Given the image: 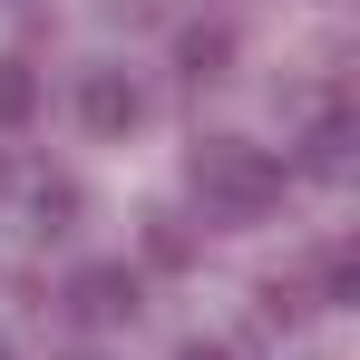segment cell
<instances>
[{
  "label": "cell",
  "mask_w": 360,
  "mask_h": 360,
  "mask_svg": "<svg viewBox=\"0 0 360 360\" xmlns=\"http://www.w3.org/2000/svg\"><path fill=\"white\" fill-rule=\"evenodd\" d=\"M185 176H195V195H205L224 224H253V214L283 205V156L253 146V136H205V146L185 156Z\"/></svg>",
  "instance_id": "obj_1"
},
{
  "label": "cell",
  "mask_w": 360,
  "mask_h": 360,
  "mask_svg": "<svg viewBox=\"0 0 360 360\" xmlns=\"http://www.w3.org/2000/svg\"><path fill=\"white\" fill-rule=\"evenodd\" d=\"M68 311H78L88 331H108V321H136V273H127V263H88V273L68 283Z\"/></svg>",
  "instance_id": "obj_2"
},
{
  "label": "cell",
  "mask_w": 360,
  "mask_h": 360,
  "mask_svg": "<svg viewBox=\"0 0 360 360\" xmlns=\"http://www.w3.org/2000/svg\"><path fill=\"white\" fill-rule=\"evenodd\" d=\"M78 117L98 127V136H127V127L146 117V98H136L127 68H88V78H78Z\"/></svg>",
  "instance_id": "obj_3"
},
{
  "label": "cell",
  "mask_w": 360,
  "mask_h": 360,
  "mask_svg": "<svg viewBox=\"0 0 360 360\" xmlns=\"http://www.w3.org/2000/svg\"><path fill=\"white\" fill-rule=\"evenodd\" d=\"M302 166H311V176H351V117H341V108H321V117H311Z\"/></svg>",
  "instance_id": "obj_4"
},
{
  "label": "cell",
  "mask_w": 360,
  "mask_h": 360,
  "mask_svg": "<svg viewBox=\"0 0 360 360\" xmlns=\"http://www.w3.org/2000/svg\"><path fill=\"white\" fill-rule=\"evenodd\" d=\"M176 59H185V78H224V59H234V30H214V20H195L176 39Z\"/></svg>",
  "instance_id": "obj_5"
},
{
  "label": "cell",
  "mask_w": 360,
  "mask_h": 360,
  "mask_svg": "<svg viewBox=\"0 0 360 360\" xmlns=\"http://www.w3.org/2000/svg\"><path fill=\"white\" fill-rule=\"evenodd\" d=\"M30 117H39V68L0 59V127H30Z\"/></svg>",
  "instance_id": "obj_6"
},
{
  "label": "cell",
  "mask_w": 360,
  "mask_h": 360,
  "mask_svg": "<svg viewBox=\"0 0 360 360\" xmlns=\"http://www.w3.org/2000/svg\"><path fill=\"white\" fill-rule=\"evenodd\" d=\"M30 214H39V234H68V214H78V185H39V195H30Z\"/></svg>",
  "instance_id": "obj_7"
},
{
  "label": "cell",
  "mask_w": 360,
  "mask_h": 360,
  "mask_svg": "<svg viewBox=\"0 0 360 360\" xmlns=\"http://www.w3.org/2000/svg\"><path fill=\"white\" fill-rule=\"evenodd\" d=\"M321 292H331V302H360V263H351V253H341V243L321 253Z\"/></svg>",
  "instance_id": "obj_8"
},
{
  "label": "cell",
  "mask_w": 360,
  "mask_h": 360,
  "mask_svg": "<svg viewBox=\"0 0 360 360\" xmlns=\"http://www.w3.org/2000/svg\"><path fill=\"white\" fill-rule=\"evenodd\" d=\"M302 311H311V302H302L292 283H263V321H302Z\"/></svg>",
  "instance_id": "obj_9"
},
{
  "label": "cell",
  "mask_w": 360,
  "mask_h": 360,
  "mask_svg": "<svg viewBox=\"0 0 360 360\" xmlns=\"http://www.w3.org/2000/svg\"><path fill=\"white\" fill-rule=\"evenodd\" d=\"M146 253H156V263H185V253H195V243H185L176 224H166V214H156V234H146Z\"/></svg>",
  "instance_id": "obj_10"
},
{
  "label": "cell",
  "mask_w": 360,
  "mask_h": 360,
  "mask_svg": "<svg viewBox=\"0 0 360 360\" xmlns=\"http://www.w3.org/2000/svg\"><path fill=\"white\" fill-rule=\"evenodd\" d=\"M176 360H234V351H224V341H185Z\"/></svg>",
  "instance_id": "obj_11"
},
{
  "label": "cell",
  "mask_w": 360,
  "mask_h": 360,
  "mask_svg": "<svg viewBox=\"0 0 360 360\" xmlns=\"http://www.w3.org/2000/svg\"><path fill=\"white\" fill-rule=\"evenodd\" d=\"M78 360H88V351H78Z\"/></svg>",
  "instance_id": "obj_12"
},
{
  "label": "cell",
  "mask_w": 360,
  "mask_h": 360,
  "mask_svg": "<svg viewBox=\"0 0 360 360\" xmlns=\"http://www.w3.org/2000/svg\"><path fill=\"white\" fill-rule=\"evenodd\" d=\"M0 360H10V351H0Z\"/></svg>",
  "instance_id": "obj_13"
}]
</instances>
